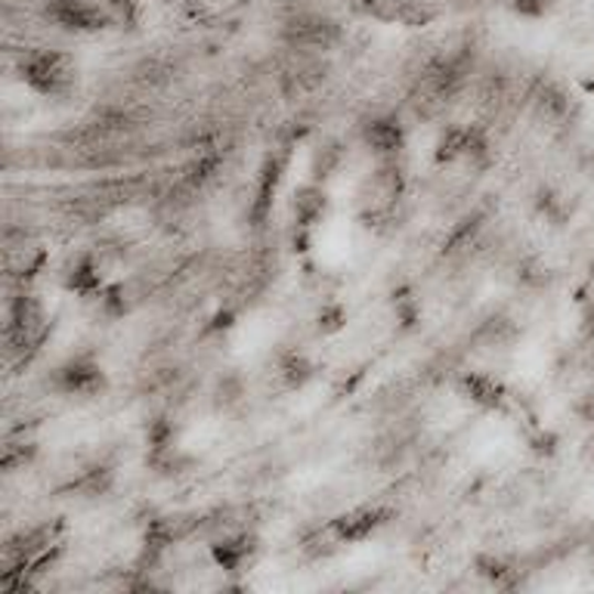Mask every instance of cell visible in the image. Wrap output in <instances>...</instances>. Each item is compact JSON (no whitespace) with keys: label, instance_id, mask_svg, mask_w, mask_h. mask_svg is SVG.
<instances>
[{"label":"cell","instance_id":"11","mask_svg":"<svg viewBox=\"0 0 594 594\" xmlns=\"http://www.w3.org/2000/svg\"><path fill=\"white\" fill-rule=\"evenodd\" d=\"M329 215V193L319 186V180L297 186L292 196V223L295 230H316Z\"/></svg>","mask_w":594,"mask_h":594},{"label":"cell","instance_id":"16","mask_svg":"<svg viewBox=\"0 0 594 594\" xmlns=\"http://www.w3.org/2000/svg\"><path fill=\"white\" fill-rule=\"evenodd\" d=\"M505 7L520 19H544L554 10V0H505Z\"/></svg>","mask_w":594,"mask_h":594},{"label":"cell","instance_id":"2","mask_svg":"<svg viewBox=\"0 0 594 594\" xmlns=\"http://www.w3.org/2000/svg\"><path fill=\"white\" fill-rule=\"evenodd\" d=\"M50 387L66 399H99L109 391V375L94 353H75L53 369Z\"/></svg>","mask_w":594,"mask_h":594},{"label":"cell","instance_id":"17","mask_svg":"<svg viewBox=\"0 0 594 594\" xmlns=\"http://www.w3.org/2000/svg\"><path fill=\"white\" fill-rule=\"evenodd\" d=\"M346 322V310L341 307V304H326L322 310H319V316H316V329L322 331V334H334V331L344 329Z\"/></svg>","mask_w":594,"mask_h":594},{"label":"cell","instance_id":"7","mask_svg":"<svg viewBox=\"0 0 594 594\" xmlns=\"http://www.w3.org/2000/svg\"><path fill=\"white\" fill-rule=\"evenodd\" d=\"M459 396H464L480 413H505L512 406V387L493 372H462Z\"/></svg>","mask_w":594,"mask_h":594},{"label":"cell","instance_id":"1","mask_svg":"<svg viewBox=\"0 0 594 594\" xmlns=\"http://www.w3.org/2000/svg\"><path fill=\"white\" fill-rule=\"evenodd\" d=\"M19 81L44 99H68L78 90V63L63 50H25L16 63Z\"/></svg>","mask_w":594,"mask_h":594},{"label":"cell","instance_id":"3","mask_svg":"<svg viewBox=\"0 0 594 594\" xmlns=\"http://www.w3.org/2000/svg\"><path fill=\"white\" fill-rule=\"evenodd\" d=\"M208 554H211V561L220 573L242 576L261 558V539L251 529H230L208 544Z\"/></svg>","mask_w":594,"mask_h":594},{"label":"cell","instance_id":"12","mask_svg":"<svg viewBox=\"0 0 594 594\" xmlns=\"http://www.w3.org/2000/svg\"><path fill=\"white\" fill-rule=\"evenodd\" d=\"M316 375V365L310 363V356L307 353H300V350H282L279 356H276V378L282 381V387L285 391H300V387H307Z\"/></svg>","mask_w":594,"mask_h":594},{"label":"cell","instance_id":"5","mask_svg":"<svg viewBox=\"0 0 594 594\" xmlns=\"http://www.w3.org/2000/svg\"><path fill=\"white\" fill-rule=\"evenodd\" d=\"M47 16L75 34H97L116 25L112 13L99 0H47Z\"/></svg>","mask_w":594,"mask_h":594},{"label":"cell","instance_id":"8","mask_svg":"<svg viewBox=\"0 0 594 594\" xmlns=\"http://www.w3.org/2000/svg\"><path fill=\"white\" fill-rule=\"evenodd\" d=\"M10 341L19 346L37 344L47 334V310L34 295H16L10 300Z\"/></svg>","mask_w":594,"mask_h":594},{"label":"cell","instance_id":"13","mask_svg":"<svg viewBox=\"0 0 594 594\" xmlns=\"http://www.w3.org/2000/svg\"><path fill=\"white\" fill-rule=\"evenodd\" d=\"M391 304H394V316L403 322V326H415L418 319H421V300L415 295L413 288H399L391 297Z\"/></svg>","mask_w":594,"mask_h":594},{"label":"cell","instance_id":"4","mask_svg":"<svg viewBox=\"0 0 594 594\" xmlns=\"http://www.w3.org/2000/svg\"><path fill=\"white\" fill-rule=\"evenodd\" d=\"M391 520H394V508H387V505H356L329 520V529L341 548H350V544H363L372 536H378Z\"/></svg>","mask_w":594,"mask_h":594},{"label":"cell","instance_id":"14","mask_svg":"<svg viewBox=\"0 0 594 594\" xmlns=\"http://www.w3.org/2000/svg\"><path fill=\"white\" fill-rule=\"evenodd\" d=\"M477 573L483 579H490L495 588H508V585H514V582H512V576H514L512 566L502 561V558H493V554H490V558H480Z\"/></svg>","mask_w":594,"mask_h":594},{"label":"cell","instance_id":"6","mask_svg":"<svg viewBox=\"0 0 594 594\" xmlns=\"http://www.w3.org/2000/svg\"><path fill=\"white\" fill-rule=\"evenodd\" d=\"M409 143V131L403 124V118L394 112H384V116L369 118L363 124V146L378 158V162H391L399 158L403 148Z\"/></svg>","mask_w":594,"mask_h":594},{"label":"cell","instance_id":"18","mask_svg":"<svg viewBox=\"0 0 594 594\" xmlns=\"http://www.w3.org/2000/svg\"><path fill=\"white\" fill-rule=\"evenodd\" d=\"M338 162H341V148H338V143H329L326 148L319 146V152H316V162H314V180L329 177Z\"/></svg>","mask_w":594,"mask_h":594},{"label":"cell","instance_id":"10","mask_svg":"<svg viewBox=\"0 0 594 594\" xmlns=\"http://www.w3.org/2000/svg\"><path fill=\"white\" fill-rule=\"evenodd\" d=\"M285 37L300 50H326L338 41V25L316 13H300L285 25Z\"/></svg>","mask_w":594,"mask_h":594},{"label":"cell","instance_id":"15","mask_svg":"<svg viewBox=\"0 0 594 594\" xmlns=\"http://www.w3.org/2000/svg\"><path fill=\"white\" fill-rule=\"evenodd\" d=\"M118 25H136L140 22V13H143V3L140 0H99Z\"/></svg>","mask_w":594,"mask_h":594},{"label":"cell","instance_id":"9","mask_svg":"<svg viewBox=\"0 0 594 594\" xmlns=\"http://www.w3.org/2000/svg\"><path fill=\"white\" fill-rule=\"evenodd\" d=\"M59 282H63V288H66L68 295L81 297V300H94V297L109 285L106 276H102V266H99L94 251H78V254H72L66 264H63Z\"/></svg>","mask_w":594,"mask_h":594}]
</instances>
